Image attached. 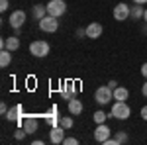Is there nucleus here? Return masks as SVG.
I'll use <instances>...</instances> for the list:
<instances>
[{
	"label": "nucleus",
	"mask_w": 147,
	"mask_h": 145,
	"mask_svg": "<svg viewBox=\"0 0 147 145\" xmlns=\"http://www.w3.org/2000/svg\"><path fill=\"white\" fill-rule=\"evenodd\" d=\"M131 116V108H129V104L127 102H120L116 100L112 104V110H110V118H116V120H127Z\"/></svg>",
	"instance_id": "nucleus-1"
},
{
	"label": "nucleus",
	"mask_w": 147,
	"mask_h": 145,
	"mask_svg": "<svg viewBox=\"0 0 147 145\" xmlns=\"http://www.w3.org/2000/svg\"><path fill=\"white\" fill-rule=\"evenodd\" d=\"M49 51H51V45L47 43L45 39H35L30 43V53L37 59H43V57L49 55Z\"/></svg>",
	"instance_id": "nucleus-2"
},
{
	"label": "nucleus",
	"mask_w": 147,
	"mask_h": 145,
	"mask_svg": "<svg viewBox=\"0 0 147 145\" xmlns=\"http://www.w3.org/2000/svg\"><path fill=\"white\" fill-rule=\"evenodd\" d=\"M8 122H16L18 125H24V120H26V114H24V106L22 104H14L12 108H8L6 116H4Z\"/></svg>",
	"instance_id": "nucleus-3"
},
{
	"label": "nucleus",
	"mask_w": 147,
	"mask_h": 145,
	"mask_svg": "<svg viewBox=\"0 0 147 145\" xmlns=\"http://www.w3.org/2000/svg\"><path fill=\"white\" fill-rule=\"evenodd\" d=\"M94 100L98 102L100 106H106L108 102L114 100V90L108 86V84H104V86H98L96 92H94Z\"/></svg>",
	"instance_id": "nucleus-4"
},
{
	"label": "nucleus",
	"mask_w": 147,
	"mask_h": 145,
	"mask_svg": "<svg viewBox=\"0 0 147 145\" xmlns=\"http://www.w3.org/2000/svg\"><path fill=\"white\" fill-rule=\"evenodd\" d=\"M37 26H39V30H41V32H45V34H55L57 30H59V18L47 14L45 18H41V20H39Z\"/></svg>",
	"instance_id": "nucleus-5"
},
{
	"label": "nucleus",
	"mask_w": 147,
	"mask_h": 145,
	"mask_svg": "<svg viewBox=\"0 0 147 145\" xmlns=\"http://www.w3.org/2000/svg\"><path fill=\"white\" fill-rule=\"evenodd\" d=\"M45 6H47V14L55 16V18H61L67 12V2L65 0H49Z\"/></svg>",
	"instance_id": "nucleus-6"
},
{
	"label": "nucleus",
	"mask_w": 147,
	"mask_h": 145,
	"mask_svg": "<svg viewBox=\"0 0 147 145\" xmlns=\"http://www.w3.org/2000/svg\"><path fill=\"white\" fill-rule=\"evenodd\" d=\"M112 16H114V20H116V22H125V20H129V6H127L125 2L116 4V6H114Z\"/></svg>",
	"instance_id": "nucleus-7"
},
{
	"label": "nucleus",
	"mask_w": 147,
	"mask_h": 145,
	"mask_svg": "<svg viewBox=\"0 0 147 145\" xmlns=\"http://www.w3.org/2000/svg\"><path fill=\"white\" fill-rule=\"evenodd\" d=\"M110 135H112V129L108 127V123H96V129H94V141H98V143H104L106 139H110Z\"/></svg>",
	"instance_id": "nucleus-8"
},
{
	"label": "nucleus",
	"mask_w": 147,
	"mask_h": 145,
	"mask_svg": "<svg viewBox=\"0 0 147 145\" xmlns=\"http://www.w3.org/2000/svg\"><path fill=\"white\" fill-rule=\"evenodd\" d=\"M26 20H28V16H26L24 10H14L10 14V18H8V24H10V28L14 30V28H22L24 24H26Z\"/></svg>",
	"instance_id": "nucleus-9"
},
{
	"label": "nucleus",
	"mask_w": 147,
	"mask_h": 145,
	"mask_svg": "<svg viewBox=\"0 0 147 145\" xmlns=\"http://www.w3.org/2000/svg\"><path fill=\"white\" fill-rule=\"evenodd\" d=\"M65 127L63 125H55V127H51L49 129V141L53 145H59V143H63V139H65Z\"/></svg>",
	"instance_id": "nucleus-10"
},
{
	"label": "nucleus",
	"mask_w": 147,
	"mask_h": 145,
	"mask_svg": "<svg viewBox=\"0 0 147 145\" xmlns=\"http://www.w3.org/2000/svg\"><path fill=\"white\" fill-rule=\"evenodd\" d=\"M77 92H79V90H77V86H75V82L67 80V82L61 86V98L69 102V100H73V98L77 96Z\"/></svg>",
	"instance_id": "nucleus-11"
},
{
	"label": "nucleus",
	"mask_w": 147,
	"mask_h": 145,
	"mask_svg": "<svg viewBox=\"0 0 147 145\" xmlns=\"http://www.w3.org/2000/svg\"><path fill=\"white\" fill-rule=\"evenodd\" d=\"M24 129L28 132V135H34L37 129H39V120L35 118V116H26V120H24Z\"/></svg>",
	"instance_id": "nucleus-12"
},
{
	"label": "nucleus",
	"mask_w": 147,
	"mask_h": 145,
	"mask_svg": "<svg viewBox=\"0 0 147 145\" xmlns=\"http://www.w3.org/2000/svg\"><path fill=\"white\" fill-rule=\"evenodd\" d=\"M104 32V28H102L100 22H90L86 26V37H90V39H98Z\"/></svg>",
	"instance_id": "nucleus-13"
},
{
	"label": "nucleus",
	"mask_w": 147,
	"mask_h": 145,
	"mask_svg": "<svg viewBox=\"0 0 147 145\" xmlns=\"http://www.w3.org/2000/svg\"><path fill=\"white\" fill-rule=\"evenodd\" d=\"M67 108H69V114H71V116H80V114H82V110H84L82 102H80L77 96H75L73 100L67 102Z\"/></svg>",
	"instance_id": "nucleus-14"
},
{
	"label": "nucleus",
	"mask_w": 147,
	"mask_h": 145,
	"mask_svg": "<svg viewBox=\"0 0 147 145\" xmlns=\"http://www.w3.org/2000/svg\"><path fill=\"white\" fill-rule=\"evenodd\" d=\"M20 37H18V35H12V37H6V39H4V49H8V51H12V53H14V51H18V49H20Z\"/></svg>",
	"instance_id": "nucleus-15"
},
{
	"label": "nucleus",
	"mask_w": 147,
	"mask_h": 145,
	"mask_svg": "<svg viewBox=\"0 0 147 145\" xmlns=\"http://www.w3.org/2000/svg\"><path fill=\"white\" fill-rule=\"evenodd\" d=\"M143 14H145V8L141 4H136V6H129V20H143Z\"/></svg>",
	"instance_id": "nucleus-16"
},
{
	"label": "nucleus",
	"mask_w": 147,
	"mask_h": 145,
	"mask_svg": "<svg viewBox=\"0 0 147 145\" xmlns=\"http://www.w3.org/2000/svg\"><path fill=\"white\" fill-rule=\"evenodd\" d=\"M47 16V6H43V4H34L32 6V18L34 20H41V18H45Z\"/></svg>",
	"instance_id": "nucleus-17"
},
{
	"label": "nucleus",
	"mask_w": 147,
	"mask_h": 145,
	"mask_svg": "<svg viewBox=\"0 0 147 145\" xmlns=\"http://www.w3.org/2000/svg\"><path fill=\"white\" fill-rule=\"evenodd\" d=\"M129 98V90L125 86H116L114 88V100H120V102H125Z\"/></svg>",
	"instance_id": "nucleus-18"
},
{
	"label": "nucleus",
	"mask_w": 147,
	"mask_h": 145,
	"mask_svg": "<svg viewBox=\"0 0 147 145\" xmlns=\"http://www.w3.org/2000/svg\"><path fill=\"white\" fill-rule=\"evenodd\" d=\"M10 63H12V51H8V49H2V51H0V67L6 69Z\"/></svg>",
	"instance_id": "nucleus-19"
},
{
	"label": "nucleus",
	"mask_w": 147,
	"mask_h": 145,
	"mask_svg": "<svg viewBox=\"0 0 147 145\" xmlns=\"http://www.w3.org/2000/svg\"><path fill=\"white\" fill-rule=\"evenodd\" d=\"M92 118H94V122L96 123H104L106 122V118H110V114H106L104 110H96L92 114Z\"/></svg>",
	"instance_id": "nucleus-20"
},
{
	"label": "nucleus",
	"mask_w": 147,
	"mask_h": 145,
	"mask_svg": "<svg viewBox=\"0 0 147 145\" xmlns=\"http://www.w3.org/2000/svg\"><path fill=\"white\" fill-rule=\"evenodd\" d=\"M59 125H63L65 129H71V127H73V118H71V116H61Z\"/></svg>",
	"instance_id": "nucleus-21"
},
{
	"label": "nucleus",
	"mask_w": 147,
	"mask_h": 145,
	"mask_svg": "<svg viewBox=\"0 0 147 145\" xmlns=\"http://www.w3.org/2000/svg\"><path fill=\"white\" fill-rule=\"evenodd\" d=\"M114 137H116L118 145H120V143H127V141H129V137H127V134H125V132H116V135H114Z\"/></svg>",
	"instance_id": "nucleus-22"
},
{
	"label": "nucleus",
	"mask_w": 147,
	"mask_h": 145,
	"mask_svg": "<svg viewBox=\"0 0 147 145\" xmlns=\"http://www.w3.org/2000/svg\"><path fill=\"white\" fill-rule=\"evenodd\" d=\"M26 135H28V132H26L24 127H18V129L14 132V139H16V141H22Z\"/></svg>",
	"instance_id": "nucleus-23"
},
{
	"label": "nucleus",
	"mask_w": 147,
	"mask_h": 145,
	"mask_svg": "<svg viewBox=\"0 0 147 145\" xmlns=\"http://www.w3.org/2000/svg\"><path fill=\"white\" fill-rule=\"evenodd\" d=\"M77 143H79L77 137H65V139H63V145H77Z\"/></svg>",
	"instance_id": "nucleus-24"
},
{
	"label": "nucleus",
	"mask_w": 147,
	"mask_h": 145,
	"mask_svg": "<svg viewBox=\"0 0 147 145\" xmlns=\"http://www.w3.org/2000/svg\"><path fill=\"white\" fill-rule=\"evenodd\" d=\"M77 37L79 39H84L86 37V28H77Z\"/></svg>",
	"instance_id": "nucleus-25"
},
{
	"label": "nucleus",
	"mask_w": 147,
	"mask_h": 145,
	"mask_svg": "<svg viewBox=\"0 0 147 145\" xmlns=\"http://www.w3.org/2000/svg\"><path fill=\"white\" fill-rule=\"evenodd\" d=\"M8 8H10V0H0V10L6 12Z\"/></svg>",
	"instance_id": "nucleus-26"
},
{
	"label": "nucleus",
	"mask_w": 147,
	"mask_h": 145,
	"mask_svg": "<svg viewBox=\"0 0 147 145\" xmlns=\"http://www.w3.org/2000/svg\"><path fill=\"white\" fill-rule=\"evenodd\" d=\"M139 116H141V120H145V122H147V106H143V108H141Z\"/></svg>",
	"instance_id": "nucleus-27"
},
{
	"label": "nucleus",
	"mask_w": 147,
	"mask_h": 145,
	"mask_svg": "<svg viewBox=\"0 0 147 145\" xmlns=\"http://www.w3.org/2000/svg\"><path fill=\"white\" fill-rule=\"evenodd\" d=\"M6 112H8V106H6V102H2V104H0V114L6 116Z\"/></svg>",
	"instance_id": "nucleus-28"
},
{
	"label": "nucleus",
	"mask_w": 147,
	"mask_h": 145,
	"mask_svg": "<svg viewBox=\"0 0 147 145\" xmlns=\"http://www.w3.org/2000/svg\"><path fill=\"white\" fill-rule=\"evenodd\" d=\"M141 92H143V96L147 98V78H145V82L141 84Z\"/></svg>",
	"instance_id": "nucleus-29"
},
{
	"label": "nucleus",
	"mask_w": 147,
	"mask_h": 145,
	"mask_svg": "<svg viewBox=\"0 0 147 145\" xmlns=\"http://www.w3.org/2000/svg\"><path fill=\"white\" fill-rule=\"evenodd\" d=\"M141 75L147 78V63H143V65H141Z\"/></svg>",
	"instance_id": "nucleus-30"
},
{
	"label": "nucleus",
	"mask_w": 147,
	"mask_h": 145,
	"mask_svg": "<svg viewBox=\"0 0 147 145\" xmlns=\"http://www.w3.org/2000/svg\"><path fill=\"white\" fill-rule=\"evenodd\" d=\"M108 86H110V88H116V86H120V84H118V82H116V80H114V78H112V80H110V82H108Z\"/></svg>",
	"instance_id": "nucleus-31"
},
{
	"label": "nucleus",
	"mask_w": 147,
	"mask_h": 145,
	"mask_svg": "<svg viewBox=\"0 0 147 145\" xmlns=\"http://www.w3.org/2000/svg\"><path fill=\"white\" fill-rule=\"evenodd\" d=\"M20 34H22V28H14V35H18V37H20Z\"/></svg>",
	"instance_id": "nucleus-32"
},
{
	"label": "nucleus",
	"mask_w": 147,
	"mask_h": 145,
	"mask_svg": "<svg viewBox=\"0 0 147 145\" xmlns=\"http://www.w3.org/2000/svg\"><path fill=\"white\" fill-rule=\"evenodd\" d=\"M32 143H34V145H43V139H34Z\"/></svg>",
	"instance_id": "nucleus-33"
},
{
	"label": "nucleus",
	"mask_w": 147,
	"mask_h": 145,
	"mask_svg": "<svg viewBox=\"0 0 147 145\" xmlns=\"http://www.w3.org/2000/svg\"><path fill=\"white\" fill-rule=\"evenodd\" d=\"M134 4H141L143 6V4H147V0H134Z\"/></svg>",
	"instance_id": "nucleus-34"
},
{
	"label": "nucleus",
	"mask_w": 147,
	"mask_h": 145,
	"mask_svg": "<svg viewBox=\"0 0 147 145\" xmlns=\"http://www.w3.org/2000/svg\"><path fill=\"white\" fill-rule=\"evenodd\" d=\"M143 22H147V8H145V14H143Z\"/></svg>",
	"instance_id": "nucleus-35"
},
{
	"label": "nucleus",
	"mask_w": 147,
	"mask_h": 145,
	"mask_svg": "<svg viewBox=\"0 0 147 145\" xmlns=\"http://www.w3.org/2000/svg\"><path fill=\"white\" fill-rule=\"evenodd\" d=\"M143 34L147 35V22H145V26H143Z\"/></svg>",
	"instance_id": "nucleus-36"
}]
</instances>
